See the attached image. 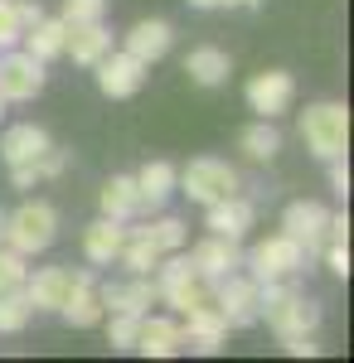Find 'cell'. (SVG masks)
Returning a JSON list of instances; mask_svg holds the SVG:
<instances>
[{
    "label": "cell",
    "instance_id": "obj_18",
    "mask_svg": "<svg viewBox=\"0 0 354 363\" xmlns=\"http://www.w3.org/2000/svg\"><path fill=\"white\" fill-rule=\"evenodd\" d=\"M49 145H54V140H49V131H44V126L20 121V126H10V131L0 136V160H5V165H34Z\"/></svg>",
    "mask_w": 354,
    "mask_h": 363
},
{
    "label": "cell",
    "instance_id": "obj_11",
    "mask_svg": "<svg viewBox=\"0 0 354 363\" xmlns=\"http://www.w3.org/2000/svg\"><path fill=\"white\" fill-rule=\"evenodd\" d=\"M190 262H194V272L214 286V281L233 277V272L243 267V247H238V238H218V233H209L204 242L190 247Z\"/></svg>",
    "mask_w": 354,
    "mask_h": 363
},
{
    "label": "cell",
    "instance_id": "obj_38",
    "mask_svg": "<svg viewBox=\"0 0 354 363\" xmlns=\"http://www.w3.org/2000/svg\"><path fill=\"white\" fill-rule=\"evenodd\" d=\"M281 344H286V354H291V359H316V354H321L316 335H291V339H281Z\"/></svg>",
    "mask_w": 354,
    "mask_h": 363
},
{
    "label": "cell",
    "instance_id": "obj_7",
    "mask_svg": "<svg viewBox=\"0 0 354 363\" xmlns=\"http://www.w3.org/2000/svg\"><path fill=\"white\" fill-rule=\"evenodd\" d=\"M214 306H218L228 330H247V325L262 320V286L252 277H238L233 272V277L214 281Z\"/></svg>",
    "mask_w": 354,
    "mask_h": 363
},
{
    "label": "cell",
    "instance_id": "obj_2",
    "mask_svg": "<svg viewBox=\"0 0 354 363\" xmlns=\"http://www.w3.org/2000/svg\"><path fill=\"white\" fill-rule=\"evenodd\" d=\"M301 136L311 145L316 160H335L350 150V112L345 102H316L301 112Z\"/></svg>",
    "mask_w": 354,
    "mask_h": 363
},
{
    "label": "cell",
    "instance_id": "obj_30",
    "mask_svg": "<svg viewBox=\"0 0 354 363\" xmlns=\"http://www.w3.org/2000/svg\"><path fill=\"white\" fill-rule=\"evenodd\" d=\"M29 320H34V306L29 296L15 286V291H0V335H20Z\"/></svg>",
    "mask_w": 354,
    "mask_h": 363
},
{
    "label": "cell",
    "instance_id": "obj_4",
    "mask_svg": "<svg viewBox=\"0 0 354 363\" xmlns=\"http://www.w3.org/2000/svg\"><path fill=\"white\" fill-rule=\"evenodd\" d=\"M151 277H156V296H161V301L175 310V315H185V310L204 306V301L214 296V291H209V281L194 272L190 257H170V262L161 257V267H156Z\"/></svg>",
    "mask_w": 354,
    "mask_h": 363
},
{
    "label": "cell",
    "instance_id": "obj_44",
    "mask_svg": "<svg viewBox=\"0 0 354 363\" xmlns=\"http://www.w3.org/2000/svg\"><path fill=\"white\" fill-rule=\"evenodd\" d=\"M0 112H5V102H0Z\"/></svg>",
    "mask_w": 354,
    "mask_h": 363
},
{
    "label": "cell",
    "instance_id": "obj_15",
    "mask_svg": "<svg viewBox=\"0 0 354 363\" xmlns=\"http://www.w3.org/2000/svg\"><path fill=\"white\" fill-rule=\"evenodd\" d=\"M58 315L73 325V330H92V325H102V296H97V286H92V272H73V291H68V301L58 306Z\"/></svg>",
    "mask_w": 354,
    "mask_h": 363
},
{
    "label": "cell",
    "instance_id": "obj_25",
    "mask_svg": "<svg viewBox=\"0 0 354 363\" xmlns=\"http://www.w3.org/2000/svg\"><path fill=\"white\" fill-rule=\"evenodd\" d=\"M185 73H190V83H199V87H218V83H228L233 58L223 54V49H214V44H204V49H190Z\"/></svg>",
    "mask_w": 354,
    "mask_h": 363
},
{
    "label": "cell",
    "instance_id": "obj_21",
    "mask_svg": "<svg viewBox=\"0 0 354 363\" xmlns=\"http://www.w3.org/2000/svg\"><path fill=\"white\" fill-rule=\"evenodd\" d=\"M175 179H180V169L170 165V160H151V165L136 169V194H141V208H151V213H161L165 199L175 194Z\"/></svg>",
    "mask_w": 354,
    "mask_h": 363
},
{
    "label": "cell",
    "instance_id": "obj_8",
    "mask_svg": "<svg viewBox=\"0 0 354 363\" xmlns=\"http://www.w3.org/2000/svg\"><path fill=\"white\" fill-rule=\"evenodd\" d=\"M44 92V63L25 49H0V102H34Z\"/></svg>",
    "mask_w": 354,
    "mask_h": 363
},
{
    "label": "cell",
    "instance_id": "obj_16",
    "mask_svg": "<svg viewBox=\"0 0 354 363\" xmlns=\"http://www.w3.org/2000/svg\"><path fill=\"white\" fill-rule=\"evenodd\" d=\"M20 291L29 296V306H34V310H54V315H58V306H63L68 291H73V272H68V267H39V272H29V277H25Z\"/></svg>",
    "mask_w": 354,
    "mask_h": 363
},
{
    "label": "cell",
    "instance_id": "obj_28",
    "mask_svg": "<svg viewBox=\"0 0 354 363\" xmlns=\"http://www.w3.org/2000/svg\"><path fill=\"white\" fill-rule=\"evenodd\" d=\"M165 252L151 242V238H141V233H127V242H122V252H117V262L132 272V277H151L156 267H161Z\"/></svg>",
    "mask_w": 354,
    "mask_h": 363
},
{
    "label": "cell",
    "instance_id": "obj_3",
    "mask_svg": "<svg viewBox=\"0 0 354 363\" xmlns=\"http://www.w3.org/2000/svg\"><path fill=\"white\" fill-rule=\"evenodd\" d=\"M54 238H58L54 203L29 199V203H20L15 213H5V247H15L20 257H34V252L54 247Z\"/></svg>",
    "mask_w": 354,
    "mask_h": 363
},
{
    "label": "cell",
    "instance_id": "obj_27",
    "mask_svg": "<svg viewBox=\"0 0 354 363\" xmlns=\"http://www.w3.org/2000/svg\"><path fill=\"white\" fill-rule=\"evenodd\" d=\"M238 150H243L247 160H257V165H267L277 150H281V131H277L267 116H257L252 126H247L243 136H238Z\"/></svg>",
    "mask_w": 354,
    "mask_h": 363
},
{
    "label": "cell",
    "instance_id": "obj_29",
    "mask_svg": "<svg viewBox=\"0 0 354 363\" xmlns=\"http://www.w3.org/2000/svg\"><path fill=\"white\" fill-rule=\"evenodd\" d=\"M127 233H141V238H151L161 252H180L185 242H190V233H185V223L180 218H170V213H161V218H151V223L141 228H127Z\"/></svg>",
    "mask_w": 354,
    "mask_h": 363
},
{
    "label": "cell",
    "instance_id": "obj_35",
    "mask_svg": "<svg viewBox=\"0 0 354 363\" xmlns=\"http://www.w3.org/2000/svg\"><path fill=\"white\" fill-rule=\"evenodd\" d=\"M326 267L335 272V277H350V242H326Z\"/></svg>",
    "mask_w": 354,
    "mask_h": 363
},
{
    "label": "cell",
    "instance_id": "obj_22",
    "mask_svg": "<svg viewBox=\"0 0 354 363\" xmlns=\"http://www.w3.org/2000/svg\"><path fill=\"white\" fill-rule=\"evenodd\" d=\"M122 242H127V228L102 213L97 223L82 233V257H87L92 267H112V262H117V252H122Z\"/></svg>",
    "mask_w": 354,
    "mask_h": 363
},
{
    "label": "cell",
    "instance_id": "obj_20",
    "mask_svg": "<svg viewBox=\"0 0 354 363\" xmlns=\"http://www.w3.org/2000/svg\"><path fill=\"white\" fill-rule=\"evenodd\" d=\"M170 44H175V29L165 25V20H141V25L127 29V39H122V49L141 63H156V58L170 54Z\"/></svg>",
    "mask_w": 354,
    "mask_h": 363
},
{
    "label": "cell",
    "instance_id": "obj_13",
    "mask_svg": "<svg viewBox=\"0 0 354 363\" xmlns=\"http://www.w3.org/2000/svg\"><path fill=\"white\" fill-rule=\"evenodd\" d=\"M136 354L146 359H175L180 349H185V330H180V320H170V315H141L136 325V344H132Z\"/></svg>",
    "mask_w": 354,
    "mask_h": 363
},
{
    "label": "cell",
    "instance_id": "obj_24",
    "mask_svg": "<svg viewBox=\"0 0 354 363\" xmlns=\"http://www.w3.org/2000/svg\"><path fill=\"white\" fill-rule=\"evenodd\" d=\"M63 39H68V25H63V20H49V15H39V20L20 34V49L34 54L39 63H49V58L63 54Z\"/></svg>",
    "mask_w": 354,
    "mask_h": 363
},
{
    "label": "cell",
    "instance_id": "obj_33",
    "mask_svg": "<svg viewBox=\"0 0 354 363\" xmlns=\"http://www.w3.org/2000/svg\"><path fill=\"white\" fill-rule=\"evenodd\" d=\"M107 15V0H63V25H87V20H102Z\"/></svg>",
    "mask_w": 354,
    "mask_h": 363
},
{
    "label": "cell",
    "instance_id": "obj_42",
    "mask_svg": "<svg viewBox=\"0 0 354 363\" xmlns=\"http://www.w3.org/2000/svg\"><path fill=\"white\" fill-rule=\"evenodd\" d=\"M233 5H247V10H257V5H262V0H233Z\"/></svg>",
    "mask_w": 354,
    "mask_h": 363
},
{
    "label": "cell",
    "instance_id": "obj_32",
    "mask_svg": "<svg viewBox=\"0 0 354 363\" xmlns=\"http://www.w3.org/2000/svg\"><path fill=\"white\" fill-rule=\"evenodd\" d=\"M25 262H29V257H20L15 247H5V242H0V291H15V286H25V277H29Z\"/></svg>",
    "mask_w": 354,
    "mask_h": 363
},
{
    "label": "cell",
    "instance_id": "obj_6",
    "mask_svg": "<svg viewBox=\"0 0 354 363\" xmlns=\"http://www.w3.org/2000/svg\"><path fill=\"white\" fill-rule=\"evenodd\" d=\"M306 247H301L296 238H286V233H277L267 242H257V247L247 252V267H252V281L257 286H272V281H291L296 272H306Z\"/></svg>",
    "mask_w": 354,
    "mask_h": 363
},
{
    "label": "cell",
    "instance_id": "obj_10",
    "mask_svg": "<svg viewBox=\"0 0 354 363\" xmlns=\"http://www.w3.org/2000/svg\"><path fill=\"white\" fill-rule=\"evenodd\" d=\"M291 97H296V78L281 73V68H267V73H257V78L247 83V107L257 116H267V121H277L281 112H291Z\"/></svg>",
    "mask_w": 354,
    "mask_h": 363
},
{
    "label": "cell",
    "instance_id": "obj_14",
    "mask_svg": "<svg viewBox=\"0 0 354 363\" xmlns=\"http://www.w3.org/2000/svg\"><path fill=\"white\" fill-rule=\"evenodd\" d=\"M185 344H190L194 354H218L223 349V339H228V325H223V315H218V306H214V296L204 301V306H194V310H185Z\"/></svg>",
    "mask_w": 354,
    "mask_h": 363
},
{
    "label": "cell",
    "instance_id": "obj_41",
    "mask_svg": "<svg viewBox=\"0 0 354 363\" xmlns=\"http://www.w3.org/2000/svg\"><path fill=\"white\" fill-rule=\"evenodd\" d=\"M194 10H223V5H233V0H190Z\"/></svg>",
    "mask_w": 354,
    "mask_h": 363
},
{
    "label": "cell",
    "instance_id": "obj_9",
    "mask_svg": "<svg viewBox=\"0 0 354 363\" xmlns=\"http://www.w3.org/2000/svg\"><path fill=\"white\" fill-rule=\"evenodd\" d=\"M326 223H330V213L316 199H296V203H286V213H281V233L296 238L301 247H306V257H321V252H326Z\"/></svg>",
    "mask_w": 354,
    "mask_h": 363
},
{
    "label": "cell",
    "instance_id": "obj_36",
    "mask_svg": "<svg viewBox=\"0 0 354 363\" xmlns=\"http://www.w3.org/2000/svg\"><path fill=\"white\" fill-rule=\"evenodd\" d=\"M330 165V194L350 199V165H345V155H335V160H326Z\"/></svg>",
    "mask_w": 354,
    "mask_h": 363
},
{
    "label": "cell",
    "instance_id": "obj_12",
    "mask_svg": "<svg viewBox=\"0 0 354 363\" xmlns=\"http://www.w3.org/2000/svg\"><path fill=\"white\" fill-rule=\"evenodd\" d=\"M92 68H97V87H102V97H136L151 63H141V58H132L127 49H122V54H102Z\"/></svg>",
    "mask_w": 354,
    "mask_h": 363
},
{
    "label": "cell",
    "instance_id": "obj_37",
    "mask_svg": "<svg viewBox=\"0 0 354 363\" xmlns=\"http://www.w3.org/2000/svg\"><path fill=\"white\" fill-rule=\"evenodd\" d=\"M63 165H68V155H63V150H54V145H49V150H44V155L34 160L39 179H54V174H63Z\"/></svg>",
    "mask_w": 354,
    "mask_h": 363
},
{
    "label": "cell",
    "instance_id": "obj_39",
    "mask_svg": "<svg viewBox=\"0 0 354 363\" xmlns=\"http://www.w3.org/2000/svg\"><path fill=\"white\" fill-rule=\"evenodd\" d=\"M10 184H15V189H34V184H39V169L34 165H10Z\"/></svg>",
    "mask_w": 354,
    "mask_h": 363
},
{
    "label": "cell",
    "instance_id": "obj_31",
    "mask_svg": "<svg viewBox=\"0 0 354 363\" xmlns=\"http://www.w3.org/2000/svg\"><path fill=\"white\" fill-rule=\"evenodd\" d=\"M102 320H107V315H102ZM136 325H141V315L112 310V320H107V344H112V349H132V344H136Z\"/></svg>",
    "mask_w": 354,
    "mask_h": 363
},
{
    "label": "cell",
    "instance_id": "obj_1",
    "mask_svg": "<svg viewBox=\"0 0 354 363\" xmlns=\"http://www.w3.org/2000/svg\"><path fill=\"white\" fill-rule=\"evenodd\" d=\"M262 320L277 339H291V335H316L321 325V306L306 301L301 291H291L286 281H272L262 286Z\"/></svg>",
    "mask_w": 354,
    "mask_h": 363
},
{
    "label": "cell",
    "instance_id": "obj_23",
    "mask_svg": "<svg viewBox=\"0 0 354 363\" xmlns=\"http://www.w3.org/2000/svg\"><path fill=\"white\" fill-rule=\"evenodd\" d=\"M102 296V310H127V315H146V310L156 306V281L151 277H132L127 286H102L97 291Z\"/></svg>",
    "mask_w": 354,
    "mask_h": 363
},
{
    "label": "cell",
    "instance_id": "obj_19",
    "mask_svg": "<svg viewBox=\"0 0 354 363\" xmlns=\"http://www.w3.org/2000/svg\"><path fill=\"white\" fill-rule=\"evenodd\" d=\"M63 54L73 58L78 68H92L102 54H112V29L102 20H87V25H68V39H63Z\"/></svg>",
    "mask_w": 354,
    "mask_h": 363
},
{
    "label": "cell",
    "instance_id": "obj_40",
    "mask_svg": "<svg viewBox=\"0 0 354 363\" xmlns=\"http://www.w3.org/2000/svg\"><path fill=\"white\" fill-rule=\"evenodd\" d=\"M15 15H20V25L29 29L39 15H44V5H39V0H15Z\"/></svg>",
    "mask_w": 354,
    "mask_h": 363
},
{
    "label": "cell",
    "instance_id": "obj_5",
    "mask_svg": "<svg viewBox=\"0 0 354 363\" xmlns=\"http://www.w3.org/2000/svg\"><path fill=\"white\" fill-rule=\"evenodd\" d=\"M175 189L180 194H190L194 203H218V199L238 194L243 189V179H238V169L228 165V160H214V155H199V160H190V165L180 169V179H175Z\"/></svg>",
    "mask_w": 354,
    "mask_h": 363
},
{
    "label": "cell",
    "instance_id": "obj_34",
    "mask_svg": "<svg viewBox=\"0 0 354 363\" xmlns=\"http://www.w3.org/2000/svg\"><path fill=\"white\" fill-rule=\"evenodd\" d=\"M20 34H25V25L15 15V0H0V49H15Z\"/></svg>",
    "mask_w": 354,
    "mask_h": 363
},
{
    "label": "cell",
    "instance_id": "obj_17",
    "mask_svg": "<svg viewBox=\"0 0 354 363\" xmlns=\"http://www.w3.org/2000/svg\"><path fill=\"white\" fill-rule=\"evenodd\" d=\"M252 218H257L252 213V199H243V194H228V199H218V203L204 208V228L218 233V238H238V242L247 238Z\"/></svg>",
    "mask_w": 354,
    "mask_h": 363
},
{
    "label": "cell",
    "instance_id": "obj_43",
    "mask_svg": "<svg viewBox=\"0 0 354 363\" xmlns=\"http://www.w3.org/2000/svg\"><path fill=\"white\" fill-rule=\"evenodd\" d=\"M0 242H5V208H0Z\"/></svg>",
    "mask_w": 354,
    "mask_h": 363
},
{
    "label": "cell",
    "instance_id": "obj_26",
    "mask_svg": "<svg viewBox=\"0 0 354 363\" xmlns=\"http://www.w3.org/2000/svg\"><path fill=\"white\" fill-rule=\"evenodd\" d=\"M102 213H107V218H117V223L136 218V213H141L136 174H112L107 184H102Z\"/></svg>",
    "mask_w": 354,
    "mask_h": 363
}]
</instances>
